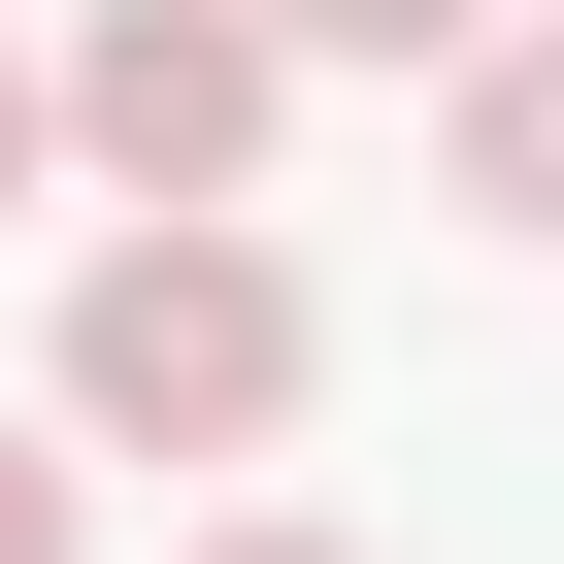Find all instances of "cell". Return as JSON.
I'll use <instances>...</instances> for the list:
<instances>
[{
	"label": "cell",
	"instance_id": "52a82bcc",
	"mask_svg": "<svg viewBox=\"0 0 564 564\" xmlns=\"http://www.w3.org/2000/svg\"><path fill=\"white\" fill-rule=\"evenodd\" d=\"M0 199H34V67H0Z\"/></svg>",
	"mask_w": 564,
	"mask_h": 564
},
{
	"label": "cell",
	"instance_id": "8992f818",
	"mask_svg": "<svg viewBox=\"0 0 564 564\" xmlns=\"http://www.w3.org/2000/svg\"><path fill=\"white\" fill-rule=\"evenodd\" d=\"M199 564H366V531H199Z\"/></svg>",
	"mask_w": 564,
	"mask_h": 564
},
{
	"label": "cell",
	"instance_id": "5b68a950",
	"mask_svg": "<svg viewBox=\"0 0 564 564\" xmlns=\"http://www.w3.org/2000/svg\"><path fill=\"white\" fill-rule=\"evenodd\" d=\"M0 564H100V498H67V432H0Z\"/></svg>",
	"mask_w": 564,
	"mask_h": 564
},
{
	"label": "cell",
	"instance_id": "3957f363",
	"mask_svg": "<svg viewBox=\"0 0 564 564\" xmlns=\"http://www.w3.org/2000/svg\"><path fill=\"white\" fill-rule=\"evenodd\" d=\"M432 166H465V232H564V34H531V0L432 67Z\"/></svg>",
	"mask_w": 564,
	"mask_h": 564
},
{
	"label": "cell",
	"instance_id": "277c9868",
	"mask_svg": "<svg viewBox=\"0 0 564 564\" xmlns=\"http://www.w3.org/2000/svg\"><path fill=\"white\" fill-rule=\"evenodd\" d=\"M498 0H265V67H465Z\"/></svg>",
	"mask_w": 564,
	"mask_h": 564
},
{
	"label": "cell",
	"instance_id": "6da1fadb",
	"mask_svg": "<svg viewBox=\"0 0 564 564\" xmlns=\"http://www.w3.org/2000/svg\"><path fill=\"white\" fill-rule=\"evenodd\" d=\"M300 366H333V300L265 232H100L67 265V465H265Z\"/></svg>",
	"mask_w": 564,
	"mask_h": 564
},
{
	"label": "cell",
	"instance_id": "7a4b0ae2",
	"mask_svg": "<svg viewBox=\"0 0 564 564\" xmlns=\"http://www.w3.org/2000/svg\"><path fill=\"white\" fill-rule=\"evenodd\" d=\"M34 133H67L133 232H232V199H265V133H300V67H265V0H100V34L34 67Z\"/></svg>",
	"mask_w": 564,
	"mask_h": 564
}]
</instances>
